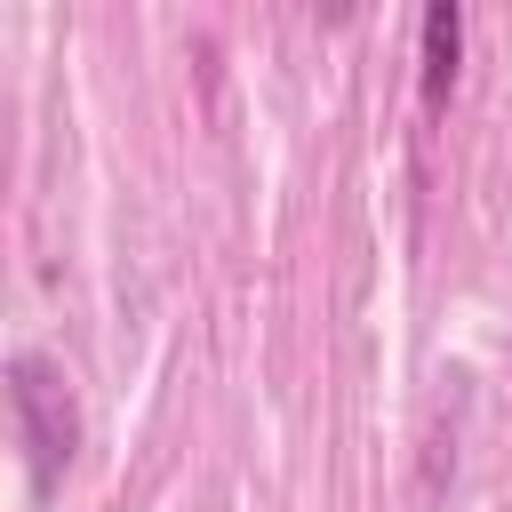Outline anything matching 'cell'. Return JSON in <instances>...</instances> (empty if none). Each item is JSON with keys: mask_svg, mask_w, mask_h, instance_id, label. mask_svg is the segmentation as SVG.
Returning <instances> with one entry per match:
<instances>
[{"mask_svg": "<svg viewBox=\"0 0 512 512\" xmlns=\"http://www.w3.org/2000/svg\"><path fill=\"white\" fill-rule=\"evenodd\" d=\"M464 64V0H424V104H448Z\"/></svg>", "mask_w": 512, "mask_h": 512, "instance_id": "7a4b0ae2", "label": "cell"}, {"mask_svg": "<svg viewBox=\"0 0 512 512\" xmlns=\"http://www.w3.org/2000/svg\"><path fill=\"white\" fill-rule=\"evenodd\" d=\"M8 416H16V448L32 464V488L48 496L80 448V416H72V392H64V368L40 360V352H16L8 360Z\"/></svg>", "mask_w": 512, "mask_h": 512, "instance_id": "6da1fadb", "label": "cell"}]
</instances>
